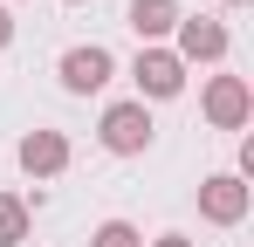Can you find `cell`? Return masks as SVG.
<instances>
[{
  "label": "cell",
  "mask_w": 254,
  "mask_h": 247,
  "mask_svg": "<svg viewBox=\"0 0 254 247\" xmlns=\"http://www.w3.org/2000/svg\"><path fill=\"white\" fill-rule=\"evenodd\" d=\"M0 7H7V0H0Z\"/></svg>",
  "instance_id": "9a60e30c"
},
{
  "label": "cell",
  "mask_w": 254,
  "mask_h": 247,
  "mask_svg": "<svg viewBox=\"0 0 254 247\" xmlns=\"http://www.w3.org/2000/svg\"><path fill=\"white\" fill-rule=\"evenodd\" d=\"M14 158H21V172H28V179H62L76 151H69V137H62V130H48V124H35V130H21Z\"/></svg>",
  "instance_id": "52a82bcc"
},
{
  "label": "cell",
  "mask_w": 254,
  "mask_h": 247,
  "mask_svg": "<svg viewBox=\"0 0 254 247\" xmlns=\"http://www.w3.org/2000/svg\"><path fill=\"white\" fill-rule=\"evenodd\" d=\"M89 247H144V234H137L130 220H103V227L89 234Z\"/></svg>",
  "instance_id": "30bf717a"
},
{
  "label": "cell",
  "mask_w": 254,
  "mask_h": 247,
  "mask_svg": "<svg viewBox=\"0 0 254 247\" xmlns=\"http://www.w3.org/2000/svg\"><path fill=\"white\" fill-rule=\"evenodd\" d=\"M248 213H254V185L248 179H234V172L199 179V220H206V227H241Z\"/></svg>",
  "instance_id": "8992f818"
},
{
  "label": "cell",
  "mask_w": 254,
  "mask_h": 247,
  "mask_svg": "<svg viewBox=\"0 0 254 247\" xmlns=\"http://www.w3.org/2000/svg\"><path fill=\"white\" fill-rule=\"evenodd\" d=\"M55 76H62L69 96H96V89H110V76H117V55H110L103 41H76V48L55 62Z\"/></svg>",
  "instance_id": "277c9868"
},
{
  "label": "cell",
  "mask_w": 254,
  "mask_h": 247,
  "mask_svg": "<svg viewBox=\"0 0 254 247\" xmlns=\"http://www.w3.org/2000/svg\"><path fill=\"white\" fill-rule=\"evenodd\" d=\"M227 7H248V0H227Z\"/></svg>",
  "instance_id": "4fadbf2b"
},
{
  "label": "cell",
  "mask_w": 254,
  "mask_h": 247,
  "mask_svg": "<svg viewBox=\"0 0 254 247\" xmlns=\"http://www.w3.org/2000/svg\"><path fill=\"white\" fill-rule=\"evenodd\" d=\"M165 48L186 62V69H192V62H227L234 35H227V21H220V14H179V28H172Z\"/></svg>",
  "instance_id": "7a4b0ae2"
},
{
  "label": "cell",
  "mask_w": 254,
  "mask_h": 247,
  "mask_svg": "<svg viewBox=\"0 0 254 247\" xmlns=\"http://www.w3.org/2000/svg\"><path fill=\"white\" fill-rule=\"evenodd\" d=\"M7 41H14V14L0 7V48H7Z\"/></svg>",
  "instance_id": "7c38bea8"
},
{
  "label": "cell",
  "mask_w": 254,
  "mask_h": 247,
  "mask_svg": "<svg viewBox=\"0 0 254 247\" xmlns=\"http://www.w3.org/2000/svg\"><path fill=\"white\" fill-rule=\"evenodd\" d=\"M199 117H206L213 130H248V117H254L248 76H206V89H199Z\"/></svg>",
  "instance_id": "3957f363"
},
{
  "label": "cell",
  "mask_w": 254,
  "mask_h": 247,
  "mask_svg": "<svg viewBox=\"0 0 254 247\" xmlns=\"http://www.w3.org/2000/svg\"><path fill=\"white\" fill-rule=\"evenodd\" d=\"M28 227H35V206L21 199V192H0V247H21Z\"/></svg>",
  "instance_id": "9c48e42d"
},
{
  "label": "cell",
  "mask_w": 254,
  "mask_h": 247,
  "mask_svg": "<svg viewBox=\"0 0 254 247\" xmlns=\"http://www.w3.org/2000/svg\"><path fill=\"white\" fill-rule=\"evenodd\" d=\"M69 7H83V0H69Z\"/></svg>",
  "instance_id": "5bb4252c"
},
{
  "label": "cell",
  "mask_w": 254,
  "mask_h": 247,
  "mask_svg": "<svg viewBox=\"0 0 254 247\" xmlns=\"http://www.w3.org/2000/svg\"><path fill=\"white\" fill-rule=\"evenodd\" d=\"M179 14H186L179 0H130V7H124V28L144 41V48H158V41L179 28Z\"/></svg>",
  "instance_id": "ba28073f"
},
{
  "label": "cell",
  "mask_w": 254,
  "mask_h": 247,
  "mask_svg": "<svg viewBox=\"0 0 254 247\" xmlns=\"http://www.w3.org/2000/svg\"><path fill=\"white\" fill-rule=\"evenodd\" d=\"M151 137H158V124H151V103H137V96L110 103V110L96 117V144H103L110 158H144Z\"/></svg>",
  "instance_id": "6da1fadb"
},
{
  "label": "cell",
  "mask_w": 254,
  "mask_h": 247,
  "mask_svg": "<svg viewBox=\"0 0 254 247\" xmlns=\"http://www.w3.org/2000/svg\"><path fill=\"white\" fill-rule=\"evenodd\" d=\"M130 82H137V103H172V96L186 89V62L172 55L165 41H158V48H137V62H130Z\"/></svg>",
  "instance_id": "5b68a950"
},
{
  "label": "cell",
  "mask_w": 254,
  "mask_h": 247,
  "mask_svg": "<svg viewBox=\"0 0 254 247\" xmlns=\"http://www.w3.org/2000/svg\"><path fill=\"white\" fill-rule=\"evenodd\" d=\"M144 247H199V241H186V234H158V241H144Z\"/></svg>",
  "instance_id": "8fae6325"
}]
</instances>
